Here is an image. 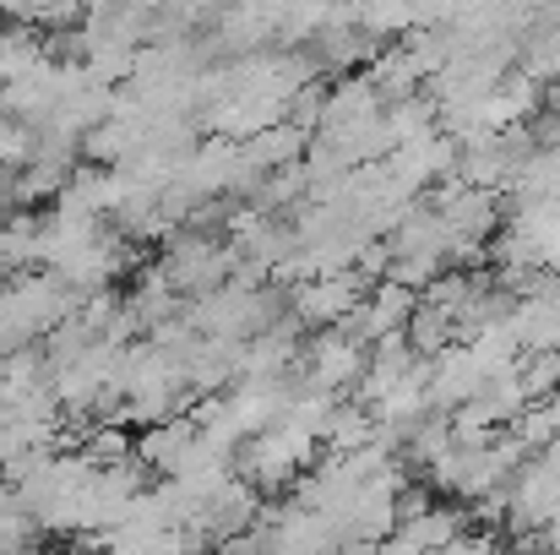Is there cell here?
<instances>
[{
    "mask_svg": "<svg viewBox=\"0 0 560 555\" xmlns=\"http://www.w3.org/2000/svg\"><path fill=\"white\" fill-rule=\"evenodd\" d=\"M126 267H131V245H126V234H120V229H104L93 245H82V251H77L66 267H55V273H60L77 294H104Z\"/></svg>",
    "mask_w": 560,
    "mask_h": 555,
    "instance_id": "6da1fadb",
    "label": "cell"
},
{
    "mask_svg": "<svg viewBox=\"0 0 560 555\" xmlns=\"http://www.w3.org/2000/svg\"><path fill=\"white\" fill-rule=\"evenodd\" d=\"M365 375V349L349 338V333H327L316 349H311V381L322 386V392H338V386H349V381H360Z\"/></svg>",
    "mask_w": 560,
    "mask_h": 555,
    "instance_id": "7a4b0ae2",
    "label": "cell"
},
{
    "mask_svg": "<svg viewBox=\"0 0 560 555\" xmlns=\"http://www.w3.org/2000/svg\"><path fill=\"white\" fill-rule=\"evenodd\" d=\"M38 229H44V218H33L27 207L0 218V267L5 273H33L38 267Z\"/></svg>",
    "mask_w": 560,
    "mask_h": 555,
    "instance_id": "3957f363",
    "label": "cell"
},
{
    "mask_svg": "<svg viewBox=\"0 0 560 555\" xmlns=\"http://www.w3.org/2000/svg\"><path fill=\"white\" fill-rule=\"evenodd\" d=\"M44 60H49V49H44V33L33 22L0 27V82H16V77L38 71Z\"/></svg>",
    "mask_w": 560,
    "mask_h": 555,
    "instance_id": "277c9868",
    "label": "cell"
},
{
    "mask_svg": "<svg viewBox=\"0 0 560 555\" xmlns=\"http://www.w3.org/2000/svg\"><path fill=\"white\" fill-rule=\"evenodd\" d=\"M402 540H408L413 551L441 555V551H446V545H457V540H463V512H446V507H430L424 518H413V523H402Z\"/></svg>",
    "mask_w": 560,
    "mask_h": 555,
    "instance_id": "5b68a950",
    "label": "cell"
},
{
    "mask_svg": "<svg viewBox=\"0 0 560 555\" xmlns=\"http://www.w3.org/2000/svg\"><path fill=\"white\" fill-rule=\"evenodd\" d=\"M16 212V170H0V218Z\"/></svg>",
    "mask_w": 560,
    "mask_h": 555,
    "instance_id": "8992f818",
    "label": "cell"
},
{
    "mask_svg": "<svg viewBox=\"0 0 560 555\" xmlns=\"http://www.w3.org/2000/svg\"><path fill=\"white\" fill-rule=\"evenodd\" d=\"M375 555H424V551H413V545H408V540L397 534V540H386V545H381Z\"/></svg>",
    "mask_w": 560,
    "mask_h": 555,
    "instance_id": "52a82bcc",
    "label": "cell"
},
{
    "mask_svg": "<svg viewBox=\"0 0 560 555\" xmlns=\"http://www.w3.org/2000/svg\"><path fill=\"white\" fill-rule=\"evenodd\" d=\"M5 403H11V397H5V381H0V414H5Z\"/></svg>",
    "mask_w": 560,
    "mask_h": 555,
    "instance_id": "ba28073f",
    "label": "cell"
},
{
    "mask_svg": "<svg viewBox=\"0 0 560 555\" xmlns=\"http://www.w3.org/2000/svg\"><path fill=\"white\" fill-rule=\"evenodd\" d=\"M207 555H212V551H207Z\"/></svg>",
    "mask_w": 560,
    "mask_h": 555,
    "instance_id": "9c48e42d",
    "label": "cell"
}]
</instances>
